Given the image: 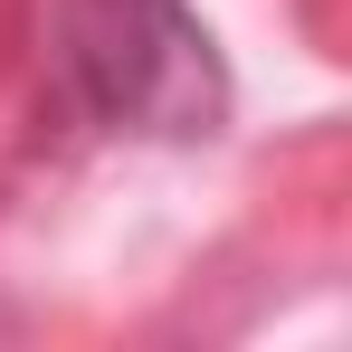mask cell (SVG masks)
<instances>
[{
    "instance_id": "cell-1",
    "label": "cell",
    "mask_w": 352,
    "mask_h": 352,
    "mask_svg": "<svg viewBox=\"0 0 352 352\" xmlns=\"http://www.w3.org/2000/svg\"><path fill=\"white\" fill-rule=\"evenodd\" d=\"M58 67L115 133L200 143L229 115V67L190 0H58Z\"/></svg>"
}]
</instances>
